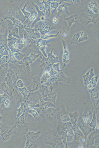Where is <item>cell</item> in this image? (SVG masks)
<instances>
[{"label": "cell", "mask_w": 99, "mask_h": 148, "mask_svg": "<svg viewBox=\"0 0 99 148\" xmlns=\"http://www.w3.org/2000/svg\"><path fill=\"white\" fill-rule=\"evenodd\" d=\"M28 113V111H27L18 117H15L14 125L16 130V135L18 136L21 137L26 135L29 131L30 123L27 121Z\"/></svg>", "instance_id": "cell-1"}, {"label": "cell", "mask_w": 99, "mask_h": 148, "mask_svg": "<svg viewBox=\"0 0 99 148\" xmlns=\"http://www.w3.org/2000/svg\"><path fill=\"white\" fill-rule=\"evenodd\" d=\"M43 139L44 144L50 145L54 148L60 138L56 129H49L44 133Z\"/></svg>", "instance_id": "cell-2"}, {"label": "cell", "mask_w": 99, "mask_h": 148, "mask_svg": "<svg viewBox=\"0 0 99 148\" xmlns=\"http://www.w3.org/2000/svg\"><path fill=\"white\" fill-rule=\"evenodd\" d=\"M41 133V130L36 131H28L26 134L27 140L24 148H30L34 146L35 148H37L40 141L39 138Z\"/></svg>", "instance_id": "cell-3"}, {"label": "cell", "mask_w": 99, "mask_h": 148, "mask_svg": "<svg viewBox=\"0 0 99 148\" xmlns=\"http://www.w3.org/2000/svg\"><path fill=\"white\" fill-rule=\"evenodd\" d=\"M16 130L15 125L13 126H8V127L1 136L2 141L6 142L8 141L11 136L16 135Z\"/></svg>", "instance_id": "cell-4"}, {"label": "cell", "mask_w": 99, "mask_h": 148, "mask_svg": "<svg viewBox=\"0 0 99 148\" xmlns=\"http://www.w3.org/2000/svg\"><path fill=\"white\" fill-rule=\"evenodd\" d=\"M61 110L57 115V119L59 121L63 122H67L70 121V118L68 115V112L65 109V106L63 104L61 105Z\"/></svg>", "instance_id": "cell-5"}, {"label": "cell", "mask_w": 99, "mask_h": 148, "mask_svg": "<svg viewBox=\"0 0 99 148\" xmlns=\"http://www.w3.org/2000/svg\"><path fill=\"white\" fill-rule=\"evenodd\" d=\"M77 124L79 128L82 130L83 134L86 136L94 130L93 128L90 127L88 126L87 124L85 123L83 119L81 118H79Z\"/></svg>", "instance_id": "cell-6"}, {"label": "cell", "mask_w": 99, "mask_h": 148, "mask_svg": "<svg viewBox=\"0 0 99 148\" xmlns=\"http://www.w3.org/2000/svg\"><path fill=\"white\" fill-rule=\"evenodd\" d=\"M72 124L70 121L63 122L59 121L57 127V131L59 136L62 133L71 128Z\"/></svg>", "instance_id": "cell-7"}, {"label": "cell", "mask_w": 99, "mask_h": 148, "mask_svg": "<svg viewBox=\"0 0 99 148\" xmlns=\"http://www.w3.org/2000/svg\"><path fill=\"white\" fill-rule=\"evenodd\" d=\"M42 97L39 93H35L29 95L25 101H29L33 102L34 105L39 103L41 101Z\"/></svg>", "instance_id": "cell-8"}, {"label": "cell", "mask_w": 99, "mask_h": 148, "mask_svg": "<svg viewBox=\"0 0 99 148\" xmlns=\"http://www.w3.org/2000/svg\"><path fill=\"white\" fill-rule=\"evenodd\" d=\"M10 102L9 97L4 94L0 95V107L2 109L3 108H8L9 107Z\"/></svg>", "instance_id": "cell-9"}, {"label": "cell", "mask_w": 99, "mask_h": 148, "mask_svg": "<svg viewBox=\"0 0 99 148\" xmlns=\"http://www.w3.org/2000/svg\"><path fill=\"white\" fill-rule=\"evenodd\" d=\"M29 109L25 101L21 103L20 107L16 109L17 113L16 117H18L26 111H28Z\"/></svg>", "instance_id": "cell-10"}, {"label": "cell", "mask_w": 99, "mask_h": 148, "mask_svg": "<svg viewBox=\"0 0 99 148\" xmlns=\"http://www.w3.org/2000/svg\"><path fill=\"white\" fill-rule=\"evenodd\" d=\"M71 128L74 134V138L76 140H78L81 137L83 136V132L79 129L77 124L73 125Z\"/></svg>", "instance_id": "cell-11"}, {"label": "cell", "mask_w": 99, "mask_h": 148, "mask_svg": "<svg viewBox=\"0 0 99 148\" xmlns=\"http://www.w3.org/2000/svg\"><path fill=\"white\" fill-rule=\"evenodd\" d=\"M79 114V113L77 111L73 113H68V115L70 118L71 122L73 125L77 124Z\"/></svg>", "instance_id": "cell-12"}, {"label": "cell", "mask_w": 99, "mask_h": 148, "mask_svg": "<svg viewBox=\"0 0 99 148\" xmlns=\"http://www.w3.org/2000/svg\"><path fill=\"white\" fill-rule=\"evenodd\" d=\"M58 110V109L56 108L53 107H50L47 109L44 114V113H46L53 117Z\"/></svg>", "instance_id": "cell-13"}, {"label": "cell", "mask_w": 99, "mask_h": 148, "mask_svg": "<svg viewBox=\"0 0 99 148\" xmlns=\"http://www.w3.org/2000/svg\"><path fill=\"white\" fill-rule=\"evenodd\" d=\"M74 134L72 128H70L67 130V142H69L73 140Z\"/></svg>", "instance_id": "cell-14"}, {"label": "cell", "mask_w": 99, "mask_h": 148, "mask_svg": "<svg viewBox=\"0 0 99 148\" xmlns=\"http://www.w3.org/2000/svg\"><path fill=\"white\" fill-rule=\"evenodd\" d=\"M83 120L84 122L88 124L89 123V115L87 111L85 110L84 112L82 115Z\"/></svg>", "instance_id": "cell-15"}, {"label": "cell", "mask_w": 99, "mask_h": 148, "mask_svg": "<svg viewBox=\"0 0 99 148\" xmlns=\"http://www.w3.org/2000/svg\"><path fill=\"white\" fill-rule=\"evenodd\" d=\"M28 112L35 118H37L39 116V114L37 111L33 108L30 109L28 110Z\"/></svg>", "instance_id": "cell-16"}, {"label": "cell", "mask_w": 99, "mask_h": 148, "mask_svg": "<svg viewBox=\"0 0 99 148\" xmlns=\"http://www.w3.org/2000/svg\"><path fill=\"white\" fill-rule=\"evenodd\" d=\"M67 130L63 132L60 136L61 137V139L62 140L63 143L64 145L65 144L66 141Z\"/></svg>", "instance_id": "cell-17"}, {"label": "cell", "mask_w": 99, "mask_h": 148, "mask_svg": "<svg viewBox=\"0 0 99 148\" xmlns=\"http://www.w3.org/2000/svg\"><path fill=\"white\" fill-rule=\"evenodd\" d=\"M96 116L95 113H94L92 120L91 122L89 124V126L91 128H95L96 126Z\"/></svg>", "instance_id": "cell-18"}, {"label": "cell", "mask_w": 99, "mask_h": 148, "mask_svg": "<svg viewBox=\"0 0 99 148\" xmlns=\"http://www.w3.org/2000/svg\"><path fill=\"white\" fill-rule=\"evenodd\" d=\"M8 126L5 123L2 124L1 126L0 127V135H2L7 129Z\"/></svg>", "instance_id": "cell-19"}, {"label": "cell", "mask_w": 99, "mask_h": 148, "mask_svg": "<svg viewBox=\"0 0 99 148\" xmlns=\"http://www.w3.org/2000/svg\"><path fill=\"white\" fill-rule=\"evenodd\" d=\"M57 22V20L56 18H54L53 20V22L54 23H56Z\"/></svg>", "instance_id": "cell-20"}, {"label": "cell", "mask_w": 99, "mask_h": 148, "mask_svg": "<svg viewBox=\"0 0 99 148\" xmlns=\"http://www.w3.org/2000/svg\"><path fill=\"white\" fill-rule=\"evenodd\" d=\"M2 124L1 123V121L0 120V127L1 126Z\"/></svg>", "instance_id": "cell-21"}, {"label": "cell", "mask_w": 99, "mask_h": 148, "mask_svg": "<svg viewBox=\"0 0 99 148\" xmlns=\"http://www.w3.org/2000/svg\"><path fill=\"white\" fill-rule=\"evenodd\" d=\"M66 35H67L66 34V33H64V36L65 37H66Z\"/></svg>", "instance_id": "cell-22"}, {"label": "cell", "mask_w": 99, "mask_h": 148, "mask_svg": "<svg viewBox=\"0 0 99 148\" xmlns=\"http://www.w3.org/2000/svg\"><path fill=\"white\" fill-rule=\"evenodd\" d=\"M2 118V117L0 115V120L1 121Z\"/></svg>", "instance_id": "cell-23"}, {"label": "cell", "mask_w": 99, "mask_h": 148, "mask_svg": "<svg viewBox=\"0 0 99 148\" xmlns=\"http://www.w3.org/2000/svg\"><path fill=\"white\" fill-rule=\"evenodd\" d=\"M1 109V108H0V109Z\"/></svg>", "instance_id": "cell-24"}, {"label": "cell", "mask_w": 99, "mask_h": 148, "mask_svg": "<svg viewBox=\"0 0 99 148\" xmlns=\"http://www.w3.org/2000/svg\"></svg>", "instance_id": "cell-25"}]
</instances>
